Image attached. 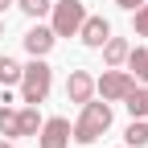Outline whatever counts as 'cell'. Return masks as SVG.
I'll return each instance as SVG.
<instances>
[{
    "label": "cell",
    "instance_id": "7402d4cb",
    "mask_svg": "<svg viewBox=\"0 0 148 148\" xmlns=\"http://www.w3.org/2000/svg\"><path fill=\"white\" fill-rule=\"evenodd\" d=\"M123 148H127V144H123Z\"/></svg>",
    "mask_w": 148,
    "mask_h": 148
},
{
    "label": "cell",
    "instance_id": "ac0fdd59",
    "mask_svg": "<svg viewBox=\"0 0 148 148\" xmlns=\"http://www.w3.org/2000/svg\"><path fill=\"white\" fill-rule=\"evenodd\" d=\"M115 4H119L123 12H132V8H140V4H144V0H115Z\"/></svg>",
    "mask_w": 148,
    "mask_h": 148
},
{
    "label": "cell",
    "instance_id": "5bb4252c",
    "mask_svg": "<svg viewBox=\"0 0 148 148\" xmlns=\"http://www.w3.org/2000/svg\"><path fill=\"white\" fill-rule=\"evenodd\" d=\"M12 82H21V62L16 58H0V86H12Z\"/></svg>",
    "mask_w": 148,
    "mask_h": 148
},
{
    "label": "cell",
    "instance_id": "e0dca14e",
    "mask_svg": "<svg viewBox=\"0 0 148 148\" xmlns=\"http://www.w3.org/2000/svg\"><path fill=\"white\" fill-rule=\"evenodd\" d=\"M16 8H21L25 16H45L49 12V0H16Z\"/></svg>",
    "mask_w": 148,
    "mask_h": 148
},
{
    "label": "cell",
    "instance_id": "8992f818",
    "mask_svg": "<svg viewBox=\"0 0 148 148\" xmlns=\"http://www.w3.org/2000/svg\"><path fill=\"white\" fill-rule=\"evenodd\" d=\"M78 37H82V45L99 49L107 37H111V21H107V16H86V21L78 25Z\"/></svg>",
    "mask_w": 148,
    "mask_h": 148
},
{
    "label": "cell",
    "instance_id": "9a60e30c",
    "mask_svg": "<svg viewBox=\"0 0 148 148\" xmlns=\"http://www.w3.org/2000/svg\"><path fill=\"white\" fill-rule=\"evenodd\" d=\"M0 136H4V140L16 136V111H12L8 103H0Z\"/></svg>",
    "mask_w": 148,
    "mask_h": 148
},
{
    "label": "cell",
    "instance_id": "ba28073f",
    "mask_svg": "<svg viewBox=\"0 0 148 148\" xmlns=\"http://www.w3.org/2000/svg\"><path fill=\"white\" fill-rule=\"evenodd\" d=\"M53 41H58V37H53L49 25H33V29L25 33V49L33 53V58H45V53L53 49Z\"/></svg>",
    "mask_w": 148,
    "mask_h": 148
},
{
    "label": "cell",
    "instance_id": "7c38bea8",
    "mask_svg": "<svg viewBox=\"0 0 148 148\" xmlns=\"http://www.w3.org/2000/svg\"><path fill=\"white\" fill-rule=\"evenodd\" d=\"M123 107L132 111V119H148V86H132L123 95Z\"/></svg>",
    "mask_w": 148,
    "mask_h": 148
},
{
    "label": "cell",
    "instance_id": "9c48e42d",
    "mask_svg": "<svg viewBox=\"0 0 148 148\" xmlns=\"http://www.w3.org/2000/svg\"><path fill=\"white\" fill-rule=\"evenodd\" d=\"M37 132H41V111L33 103H25L16 111V136H37Z\"/></svg>",
    "mask_w": 148,
    "mask_h": 148
},
{
    "label": "cell",
    "instance_id": "4fadbf2b",
    "mask_svg": "<svg viewBox=\"0 0 148 148\" xmlns=\"http://www.w3.org/2000/svg\"><path fill=\"white\" fill-rule=\"evenodd\" d=\"M123 144H127V148H144V144H148V123H144V119H132L127 132H123Z\"/></svg>",
    "mask_w": 148,
    "mask_h": 148
},
{
    "label": "cell",
    "instance_id": "ffe728a7",
    "mask_svg": "<svg viewBox=\"0 0 148 148\" xmlns=\"http://www.w3.org/2000/svg\"><path fill=\"white\" fill-rule=\"evenodd\" d=\"M0 148H12V144H8V140H4V136H0Z\"/></svg>",
    "mask_w": 148,
    "mask_h": 148
},
{
    "label": "cell",
    "instance_id": "52a82bcc",
    "mask_svg": "<svg viewBox=\"0 0 148 148\" xmlns=\"http://www.w3.org/2000/svg\"><path fill=\"white\" fill-rule=\"evenodd\" d=\"M66 99H70V103L95 99V78H90L86 70H70V78H66Z\"/></svg>",
    "mask_w": 148,
    "mask_h": 148
},
{
    "label": "cell",
    "instance_id": "30bf717a",
    "mask_svg": "<svg viewBox=\"0 0 148 148\" xmlns=\"http://www.w3.org/2000/svg\"><path fill=\"white\" fill-rule=\"evenodd\" d=\"M99 49H103V62H107V66H123V62H127V49H132V45H127L123 37H107Z\"/></svg>",
    "mask_w": 148,
    "mask_h": 148
},
{
    "label": "cell",
    "instance_id": "5b68a950",
    "mask_svg": "<svg viewBox=\"0 0 148 148\" xmlns=\"http://www.w3.org/2000/svg\"><path fill=\"white\" fill-rule=\"evenodd\" d=\"M37 136H41L37 148H70V119L49 115V119H41V132Z\"/></svg>",
    "mask_w": 148,
    "mask_h": 148
},
{
    "label": "cell",
    "instance_id": "277c9868",
    "mask_svg": "<svg viewBox=\"0 0 148 148\" xmlns=\"http://www.w3.org/2000/svg\"><path fill=\"white\" fill-rule=\"evenodd\" d=\"M136 86V78L127 70H119V66H107L103 70V78H95V90L107 99V103H123V95Z\"/></svg>",
    "mask_w": 148,
    "mask_h": 148
},
{
    "label": "cell",
    "instance_id": "8fae6325",
    "mask_svg": "<svg viewBox=\"0 0 148 148\" xmlns=\"http://www.w3.org/2000/svg\"><path fill=\"white\" fill-rule=\"evenodd\" d=\"M127 74H132L136 82H144V86H148V49H144V45L127 49Z\"/></svg>",
    "mask_w": 148,
    "mask_h": 148
},
{
    "label": "cell",
    "instance_id": "44dd1931",
    "mask_svg": "<svg viewBox=\"0 0 148 148\" xmlns=\"http://www.w3.org/2000/svg\"><path fill=\"white\" fill-rule=\"evenodd\" d=\"M0 33H4V25H0Z\"/></svg>",
    "mask_w": 148,
    "mask_h": 148
},
{
    "label": "cell",
    "instance_id": "d6986e66",
    "mask_svg": "<svg viewBox=\"0 0 148 148\" xmlns=\"http://www.w3.org/2000/svg\"><path fill=\"white\" fill-rule=\"evenodd\" d=\"M8 4H12V0H0V12H4V8H8Z\"/></svg>",
    "mask_w": 148,
    "mask_h": 148
},
{
    "label": "cell",
    "instance_id": "2e32d148",
    "mask_svg": "<svg viewBox=\"0 0 148 148\" xmlns=\"http://www.w3.org/2000/svg\"><path fill=\"white\" fill-rule=\"evenodd\" d=\"M132 33L136 37H148V0L140 8H132Z\"/></svg>",
    "mask_w": 148,
    "mask_h": 148
},
{
    "label": "cell",
    "instance_id": "7a4b0ae2",
    "mask_svg": "<svg viewBox=\"0 0 148 148\" xmlns=\"http://www.w3.org/2000/svg\"><path fill=\"white\" fill-rule=\"evenodd\" d=\"M49 86H53V70L45 66V58H33L29 66H21V99L41 107L49 99Z\"/></svg>",
    "mask_w": 148,
    "mask_h": 148
},
{
    "label": "cell",
    "instance_id": "3957f363",
    "mask_svg": "<svg viewBox=\"0 0 148 148\" xmlns=\"http://www.w3.org/2000/svg\"><path fill=\"white\" fill-rule=\"evenodd\" d=\"M49 8H53V21H49L53 37H78V25L86 21V4L82 0H58Z\"/></svg>",
    "mask_w": 148,
    "mask_h": 148
},
{
    "label": "cell",
    "instance_id": "6da1fadb",
    "mask_svg": "<svg viewBox=\"0 0 148 148\" xmlns=\"http://www.w3.org/2000/svg\"><path fill=\"white\" fill-rule=\"evenodd\" d=\"M107 127H111V103H107V99H86L78 123L70 127V140H78V144H95Z\"/></svg>",
    "mask_w": 148,
    "mask_h": 148
}]
</instances>
